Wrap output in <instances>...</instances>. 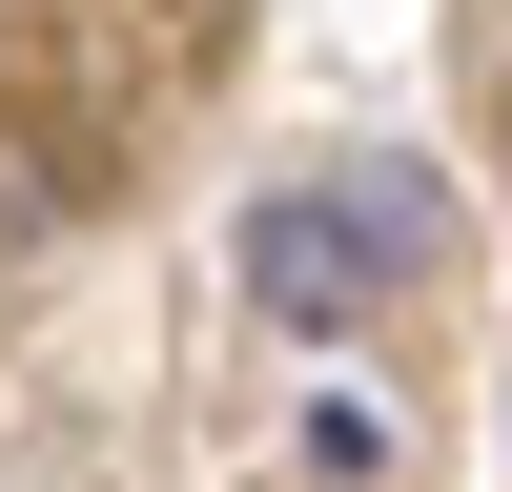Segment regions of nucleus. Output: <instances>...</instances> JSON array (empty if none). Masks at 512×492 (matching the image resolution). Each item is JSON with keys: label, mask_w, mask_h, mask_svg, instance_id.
<instances>
[{"label": "nucleus", "mask_w": 512, "mask_h": 492, "mask_svg": "<svg viewBox=\"0 0 512 492\" xmlns=\"http://www.w3.org/2000/svg\"><path fill=\"white\" fill-rule=\"evenodd\" d=\"M410 267H431V205H410L390 164H328V185H267V205H246V287H267V328H369Z\"/></svg>", "instance_id": "1"}]
</instances>
